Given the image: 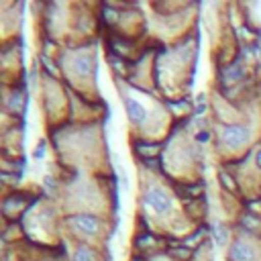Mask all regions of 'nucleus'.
<instances>
[{
    "label": "nucleus",
    "instance_id": "f257e3e1",
    "mask_svg": "<svg viewBox=\"0 0 261 261\" xmlns=\"http://www.w3.org/2000/svg\"><path fill=\"white\" fill-rule=\"evenodd\" d=\"M145 204L151 206L157 214H165L171 210V198L159 188H149L145 192Z\"/></svg>",
    "mask_w": 261,
    "mask_h": 261
},
{
    "label": "nucleus",
    "instance_id": "f03ea898",
    "mask_svg": "<svg viewBox=\"0 0 261 261\" xmlns=\"http://www.w3.org/2000/svg\"><path fill=\"white\" fill-rule=\"evenodd\" d=\"M222 139H224V143H228V145H232V147L243 145V143L247 141V128H245V126H239V124H230V126L224 128Z\"/></svg>",
    "mask_w": 261,
    "mask_h": 261
},
{
    "label": "nucleus",
    "instance_id": "7ed1b4c3",
    "mask_svg": "<svg viewBox=\"0 0 261 261\" xmlns=\"http://www.w3.org/2000/svg\"><path fill=\"white\" fill-rule=\"evenodd\" d=\"M230 259L232 261H251L253 259V249L243 243H234L230 247Z\"/></svg>",
    "mask_w": 261,
    "mask_h": 261
},
{
    "label": "nucleus",
    "instance_id": "20e7f679",
    "mask_svg": "<svg viewBox=\"0 0 261 261\" xmlns=\"http://www.w3.org/2000/svg\"><path fill=\"white\" fill-rule=\"evenodd\" d=\"M71 222H73L77 228H82L84 232H94L96 226H98V220H96L94 216H90V214H77V216L71 218Z\"/></svg>",
    "mask_w": 261,
    "mask_h": 261
},
{
    "label": "nucleus",
    "instance_id": "39448f33",
    "mask_svg": "<svg viewBox=\"0 0 261 261\" xmlns=\"http://www.w3.org/2000/svg\"><path fill=\"white\" fill-rule=\"evenodd\" d=\"M124 108H126V114H128V118L133 122H141L145 118V108L137 100H130V98L124 100Z\"/></svg>",
    "mask_w": 261,
    "mask_h": 261
},
{
    "label": "nucleus",
    "instance_id": "423d86ee",
    "mask_svg": "<svg viewBox=\"0 0 261 261\" xmlns=\"http://www.w3.org/2000/svg\"><path fill=\"white\" fill-rule=\"evenodd\" d=\"M73 261H92V251L88 247H80L73 255Z\"/></svg>",
    "mask_w": 261,
    "mask_h": 261
},
{
    "label": "nucleus",
    "instance_id": "0eeeda50",
    "mask_svg": "<svg viewBox=\"0 0 261 261\" xmlns=\"http://www.w3.org/2000/svg\"><path fill=\"white\" fill-rule=\"evenodd\" d=\"M257 161H259V165H261V149H259V153H257Z\"/></svg>",
    "mask_w": 261,
    "mask_h": 261
}]
</instances>
